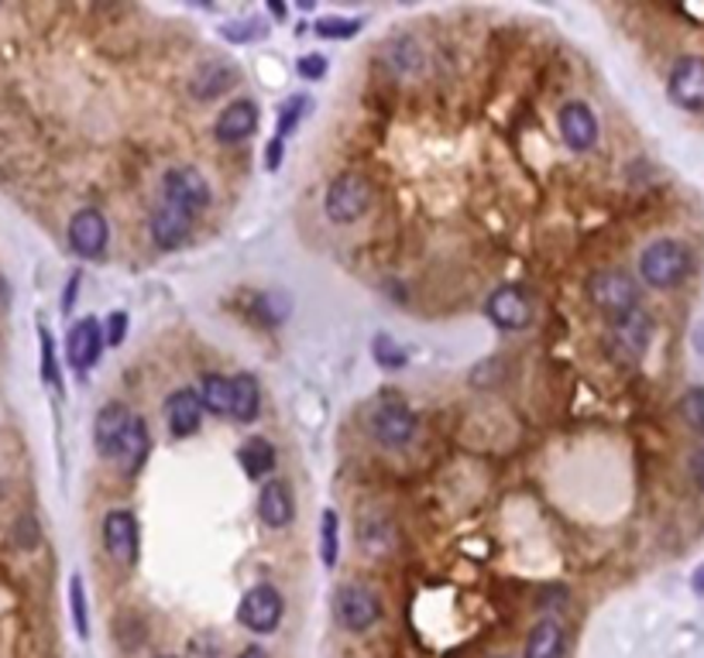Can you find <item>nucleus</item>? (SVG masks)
Segmentation results:
<instances>
[{"label":"nucleus","instance_id":"nucleus-15","mask_svg":"<svg viewBox=\"0 0 704 658\" xmlns=\"http://www.w3.org/2000/svg\"><path fill=\"white\" fill-rule=\"evenodd\" d=\"M192 223H197V217H192V213L179 210V206L162 202V206H155V213L148 220V233H151V240H155L159 251H179V247L192 233Z\"/></svg>","mask_w":704,"mask_h":658},{"label":"nucleus","instance_id":"nucleus-22","mask_svg":"<svg viewBox=\"0 0 704 658\" xmlns=\"http://www.w3.org/2000/svg\"><path fill=\"white\" fill-rule=\"evenodd\" d=\"M564 648H567V638H564L561 621L546 617V621H539L529 631L526 648H523V658H564Z\"/></svg>","mask_w":704,"mask_h":658},{"label":"nucleus","instance_id":"nucleus-11","mask_svg":"<svg viewBox=\"0 0 704 658\" xmlns=\"http://www.w3.org/2000/svg\"><path fill=\"white\" fill-rule=\"evenodd\" d=\"M103 549L117 566H135L138 562V549H141V528L135 511H107L103 515Z\"/></svg>","mask_w":704,"mask_h":658},{"label":"nucleus","instance_id":"nucleus-35","mask_svg":"<svg viewBox=\"0 0 704 658\" xmlns=\"http://www.w3.org/2000/svg\"><path fill=\"white\" fill-rule=\"evenodd\" d=\"M103 337L110 347H121L125 337H128V312H110L107 316V329H103Z\"/></svg>","mask_w":704,"mask_h":658},{"label":"nucleus","instance_id":"nucleus-29","mask_svg":"<svg viewBox=\"0 0 704 658\" xmlns=\"http://www.w3.org/2000/svg\"><path fill=\"white\" fill-rule=\"evenodd\" d=\"M186 658H224V638L217 631H197L186 641Z\"/></svg>","mask_w":704,"mask_h":658},{"label":"nucleus","instance_id":"nucleus-38","mask_svg":"<svg viewBox=\"0 0 704 658\" xmlns=\"http://www.w3.org/2000/svg\"><path fill=\"white\" fill-rule=\"evenodd\" d=\"M691 590L697 594V597H704V562L694 569V576H691Z\"/></svg>","mask_w":704,"mask_h":658},{"label":"nucleus","instance_id":"nucleus-7","mask_svg":"<svg viewBox=\"0 0 704 658\" xmlns=\"http://www.w3.org/2000/svg\"><path fill=\"white\" fill-rule=\"evenodd\" d=\"M334 617L344 631L365 635L381 621V600L371 587L365 584H344L334 594Z\"/></svg>","mask_w":704,"mask_h":658},{"label":"nucleus","instance_id":"nucleus-1","mask_svg":"<svg viewBox=\"0 0 704 658\" xmlns=\"http://www.w3.org/2000/svg\"><path fill=\"white\" fill-rule=\"evenodd\" d=\"M694 271L691 247L677 237H660L643 247L639 255V278L656 288V292H674Z\"/></svg>","mask_w":704,"mask_h":658},{"label":"nucleus","instance_id":"nucleus-6","mask_svg":"<svg viewBox=\"0 0 704 658\" xmlns=\"http://www.w3.org/2000/svg\"><path fill=\"white\" fill-rule=\"evenodd\" d=\"M210 199H214V189L197 164H172L162 176V202L169 206H179V210L200 217L210 206Z\"/></svg>","mask_w":704,"mask_h":658},{"label":"nucleus","instance_id":"nucleus-2","mask_svg":"<svg viewBox=\"0 0 704 658\" xmlns=\"http://www.w3.org/2000/svg\"><path fill=\"white\" fill-rule=\"evenodd\" d=\"M375 202V186L361 176V172H340L324 196V213L330 223L347 227L361 220Z\"/></svg>","mask_w":704,"mask_h":658},{"label":"nucleus","instance_id":"nucleus-31","mask_svg":"<svg viewBox=\"0 0 704 658\" xmlns=\"http://www.w3.org/2000/svg\"><path fill=\"white\" fill-rule=\"evenodd\" d=\"M69 600H72V621H76V631H80V638L90 635V617H87V594H83V580L80 576H72L69 584Z\"/></svg>","mask_w":704,"mask_h":658},{"label":"nucleus","instance_id":"nucleus-12","mask_svg":"<svg viewBox=\"0 0 704 658\" xmlns=\"http://www.w3.org/2000/svg\"><path fill=\"white\" fill-rule=\"evenodd\" d=\"M66 237H69L72 255H80L87 261H97V258H103L107 240H110L107 217L100 210H93V206H87V210H76L72 220H69Z\"/></svg>","mask_w":704,"mask_h":658},{"label":"nucleus","instance_id":"nucleus-24","mask_svg":"<svg viewBox=\"0 0 704 658\" xmlns=\"http://www.w3.org/2000/svg\"><path fill=\"white\" fill-rule=\"evenodd\" d=\"M261 411V385L255 381V375H238L234 378V405H230V419L238 422H255Z\"/></svg>","mask_w":704,"mask_h":658},{"label":"nucleus","instance_id":"nucleus-19","mask_svg":"<svg viewBox=\"0 0 704 658\" xmlns=\"http://www.w3.org/2000/svg\"><path fill=\"white\" fill-rule=\"evenodd\" d=\"M107 337H103V326L100 319L87 316L80 322H72L69 329V340H66V353H69V363L76 370H90L97 360H100V350H103Z\"/></svg>","mask_w":704,"mask_h":658},{"label":"nucleus","instance_id":"nucleus-28","mask_svg":"<svg viewBox=\"0 0 704 658\" xmlns=\"http://www.w3.org/2000/svg\"><path fill=\"white\" fill-rule=\"evenodd\" d=\"M361 18H334V14H327V18H320L317 24V34L320 38H330V41H344V38H355L358 31H361Z\"/></svg>","mask_w":704,"mask_h":658},{"label":"nucleus","instance_id":"nucleus-26","mask_svg":"<svg viewBox=\"0 0 704 658\" xmlns=\"http://www.w3.org/2000/svg\"><path fill=\"white\" fill-rule=\"evenodd\" d=\"M337 559H340V518L334 508H327L320 515V562L334 569Z\"/></svg>","mask_w":704,"mask_h":658},{"label":"nucleus","instance_id":"nucleus-36","mask_svg":"<svg viewBox=\"0 0 704 658\" xmlns=\"http://www.w3.org/2000/svg\"><path fill=\"white\" fill-rule=\"evenodd\" d=\"M687 470H691V480H694V487H697V490L704 493V446L691 452V460H687Z\"/></svg>","mask_w":704,"mask_h":658},{"label":"nucleus","instance_id":"nucleus-21","mask_svg":"<svg viewBox=\"0 0 704 658\" xmlns=\"http://www.w3.org/2000/svg\"><path fill=\"white\" fill-rule=\"evenodd\" d=\"M238 463L245 467V477L248 480H265V477H271V470H276L279 452H276V446H271L265 436H251L238 449Z\"/></svg>","mask_w":704,"mask_h":658},{"label":"nucleus","instance_id":"nucleus-37","mask_svg":"<svg viewBox=\"0 0 704 658\" xmlns=\"http://www.w3.org/2000/svg\"><path fill=\"white\" fill-rule=\"evenodd\" d=\"M282 148H286V141H279V138H271V144L265 148V164H268V172H276L279 164H282Z\"/></svg>","mask_w":704,"mask_h":658},{"label":"nucleus","instance_id":"nucleus-9","mask_svg":"<svg viewBox=\"0 0 704 658\" xmlns=\"http://www.w3.org/2000/svg\"><path fill=\"white\" fill-rule=\"evenodd\" d=\"M485 316L502 333H519L533 322V296L523 285H498L485 302Z\"/></svg>","mask_w":704,"mask_h":658},{"label":"nucleus","instance_id":"nucleus-10","mask_svg":"<svg viewBox=\"0 0 704 658\" xmlns=\"http://www.w3.org/2000/svg\"><path fill=\"white\" fill-rule=\"evenodd\" d=\"M667 97L687 113H704V56H681L671 66Z\"/></svg>","mask_w":704,"mask_h":658},{"label":"nucleus","instance_id":"nucleus-27","mask_svg":"<svg viewBox=\"0 0 704 658\" xmlns=\"http://www.w3.org/2000/svg\"><path fill=\"white\" fill-rule=\"evenodd\" d=\"M677 416L684 419V426L697 436H704V385H694L681 395L677 401Z\"/></svg>","mask_w":704,"mask_h":658},{"label":"nucleus","instance_id":"nucleus-40","mask_svg":"<svg viewBox=\"0 0 704 658\" xmlns=\"http://www.w3.org/2000/svg\"><path fill=\"white\" fill-rule=\"evenodd\" d=\"M155 658H176V655H155Z\"/></svg>","mask_w":704,"mask_h":658},{"label":"nucleus","instance_id":"nucleus-14","mask_svg":"<svg viewBox=\"0 0 704 658\" xmlns=\"http://www.w3.org/2000/svg\"><path fill=\"white\" fill-rule=\"evenodd\" d=\"M135 422V411L121 401H110L97 411V422H93V442H97V452L103 460H113L117 463V452H121L125 446V436Z\"/></svg>","mask_w":704,"mask_h":658},{"label":"nucleus","instance_id":"nucleus-33","mask_svg":"<svg viewBox=\"0 0 704 658\" xmlns=\"http://www.w3.org/2000/svg\"><path fill=\"white\" fill-rule=\"evenodd\" d=\"M296 72H299L303 79H309V82L324 79V76H327V56H320V52H306V56H299Z\"/></svg>","mask_w":704,"mask_h":658},{"label":"nucleus","instance_id":"nucleus-5","mask_svg":"<svg viewBox=\"0 0 704 658\" xmlns=\"http://www.w3.org/2000/svg\"><path fill=\"white\" fill-rule=\"evenodd\" d=\"M650 343H653V316L643 306L608 319V350L622 363H636L639 357H646Z\"/></svg>","mask_w":704,"mask_h":658},{"label":"nucleus","instance_id":"nucleus-4","mask_svg":"<svg viewBox=\"0 0 704 658\" xmlns=\"http://www.w3.org/2000/svg\"><path fill=\"white\" fill-rule=\"evenodd\" d=\"M368 436L381 449H406L419 436V416L406 401H396V398L378 401L368 416Z\"/></svg>","mask_w":704,"mask_h":658},{"label":"nucleus","instance_id":"nucleus-20","mask_svg":"<svg viewBox=\"0 0 704 658\" xmlns=\"http://www.w3.org/2000/svg\"><path fill=\"white\" fill-rule=\"evenodd\" d=\"M258 518L261 525L268 528H289L292 518H296V501H292V490L286 480H276L271 477L261 493H258Z\"/></svg>","mask_w":704,"mask_h":658},{"label":"nucleus","instance_id":"nucleus-23","mask_svg":"<svg viewBox=\"0 0 704 658\" xmlns=\"http://www.w3.org/2000/svg\"><path fill=\"white\" fill-rule=\"evenodd\" d=\"M148 449H151L148 426H145L141 416H135V422H131V429H128V436H125V446H121V452H117V463H121V470H125L128 477H135V473L145 467V460H148Z\"/></svg>","mask_w":704,"mask_h":658},{"label":"nucleus","instance_id":"nucleus-3","mask_svg":"<svg viewBox=\"0 0 704 658\" xmlns=\"http://www.w3.org/2000/svg\"><path fill=\"white\" fill-rule=\"evenodd\" d=\"M584 296H588V302L605 319H612V316H622L629 309H639V281L622 268H605V271H595L588 278Z\"/></svg>","mask_w":704,"mask_h":658},{"label":"nucleus","instance_id":"nucleus-13","mask_svg":"<svg viewBox=\"0 0 704 658\" xmlns=\"http://www.w3.org/2000/svg\"><path fill=\"white\" fill-rule=\"evenodd\" d=\"M557 128H561L564 144L574 154H584V151H592L598 144V117H595V110L588 103H581V100H571V103L561 107Z\"/></svg>","mask_w":704,"mask_h":658},{"label":"nucleus","instance_id":"nucleus-8","mask_svg":"<svg viewBox=\"0 0 704 658\" xmlns=\"http://www.w3.org/2000/svg\"><path fill=\"white\" fill-rule=\"evenodd\" d=\"M282 614H286V600L279 594V587H271V584L248 587L238 604V621L251 635H271L282 625Z\"/></svg>","mask_w":704,"mask_h":658},{"label":"nucleus","instance_id":"nucleus-39","mask_svg":"<svg viewBox=\"0 0 704 658\" xmlns=\"http://www.w3.org/2000/svg\"><path fill=\"white\" fill-rule=\"evenodd\" d=\"M238 658H268V651H265V648H258V645H251V648H245Z\"/></svg>","mask_w":704,"mask_h":658},{"label":"nucleus","instance_id":"nucleus-34","mask_svg":"<svg viewBox=\"0 0 704 658\" xmlns=\"http://www.w3.org/2000/svg\"><path fill=\"white\" fill-rule=\"evenodd\" d=\"M42 375H46V381L49 385H56L59 388V367H56V347H52V337H49V329H42Z\"/></svg>","mask_w":704,"mask_h":658},{"label":"nucleus","instance_id":"nucleus-30","mask_svg":"<svg viewBox=\"0 0 704 658\" xmlns=\"http://www.w3.org/2000/svg\"><path fill=\"white\" fill-rule=\"evenodd\" d=\"M306 107H309L306 97H289V100L282 103V110H279V131H276L279 141H286V138L299 128L303 117H306Z\"/></svg>","mask_w":704,"mask_h":658},{"label":"nucleus","instance_id":"nucleus-16","mask_svg":"<svg viewBox=\"0 0 704 658\" xmlns=\"http://www.w3.org/2000/svg\"><path fill=\"white\" fill-rule=\"evenodd\" d=\"M258 117H261V110L251 97L234 100L220 110V117L214 123V138L220 144H241L258 131Z\"/></svg>","mask_w":704,"mask_h":658},{"label":"nucleus","instance_id":"nucleus-18","mask_svg":"<svg viewBox=\"0 0 704 658\" xmlns=\"http://www.w3.org/2000/svg\"><path fill=\"white\" fill-rule=\"evenodd\" d=\"M238 79H241V72H238V66H234V62H227V59H210V62H204L197 72H192V79H189V93H192V100L207 103V100H217V97H224L227 90L238 87Z\"/></svg>","mask_w":704,"mask_h":658},{"label":"nucleus","instance_id":"nucleus-17","mask_svg":"<svg viewBox=\"0 0 704 658\" xmlns=\"http://www.w3.org/2000/svg\"><path fill=\"white\" fill-rule=\"evenodd\" d=\"M204 416H207V408H204L200 391L179 388L166 398V426L176 439H189L192 432H200Z\"/></svg>","mask_w":704,"mask_h":658},{"label":"nucleus","instance_id":"nucleus-25","mask_svg":"<svg viewBox=\"0 0 704 658\" xmlns=\"http://www.w3.org/2000/svg\"><path fill=\"white\" fill-rule=\"evenodd\" d=\"M200 398L207 411H217V416H230V405H234V378L224 375H204L200 381Z\"/></svg>","mask_w":704,"mask_h":658},{"label":"nucleus","instance_id":"nucleus-32","mask_svg":"<svg viewBox=\"0 0 704 658\" xmlns=\"http://www.w3.org/2000/svg\"><path fill=\"white\" fill-rule=\"evenodd\" d=\"M375 353H378L375 360H378L381 367H393V370H396V367H406V350H403L393 337H378V340H375Z\"/></svg>","mask_w":704,"mask_h":658}]
</instances>
